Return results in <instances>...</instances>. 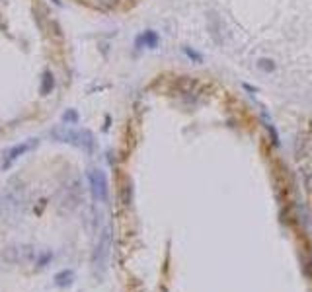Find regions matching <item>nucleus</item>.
<instances>
[{"label":"nucleus","instance_id":"1","mask_svg":"<svg viewBox=\"0 0 312 292\" xmlns=\"http://www.w3.org/2000/svg\"><path fill=\"white\" fill-rule=\"evenodd\" d=\"M88 183H90V191H92L94 201L107 202V199H109V183H107L105 173L101 169H98V167L88 169Z\"/></svg>","mask_w":312,"mask_h":292},{"label":"nucleus","instance_id":"2","mask_svg":"<svg viewBox=\"0 0 312 292\" xmlns=\"http://www.w3.org/2000/svg\"><path fill=\"white\" fill-rule=\"evenodd\" d=\"M199 88L201 84L195 80V78H189V76H179L176 78L174 82V90L177 91V95H181L187 103H195L197 95H199Z\"/></svg>","mask_w":312,"mask_h":292},{"label":"nucleus","instance_id":"3","mask_svg":"<svg viewBox=\"0 0 312 292\" xmlns=\"http://www.w3.org/2000/svg\"><path fill=\"white\" fill-rule=\"evenodd\" d=\"M4 261L8 263H29L31 259H35V249L29 245H8L2 251Z\"/></svg>","mask_w":312,"mask_h":292},{"label":"nucleus","instance_id":"4","mask_svg":"<svg viewBox=\"0 0 312 292\" xmlns=\"http://www.w3.org/2000/svg\"><path fill=\"white\" fill-rule=\"evenodd\" d=\"M49 136H51L53 140H57V142L72 144V146H76V148H78L80 130H76V128H70V127H66V125H57V127H53V128H51Z\"/></svg>","mask_w":312,"mask_h":292},{"label":"nucleus","instance_id":"5","mask_svg":"<svg viewBox=\"0 0 312 292\" xmlns=\"http://www.w3.org/2000/svg\"><path fill=\"white\" fill-rule=\"evenodd\" d=\"M109 247H111V237H109V232L105 230L94 249V255H92V263L96 267H105V261L109 257Z\"/></svg>","mask_w":312,"mask_h":292},{"label":"nucleus","instance_id":"6","mask_svg":"<svg viewBox=\"0 0 312 292\" xmlns=\"http://www.w3.org/2000/svg\"><path fill=\"white\" fill-rule=\"evenodd\" d=\"M207 29H209V35H211V39L216 43V45H222V41H224V37H222V29H224V25H222V19H220V16L216 14V12H207Z\"/></svg>","mask_w":312,"mask_h":292},{"label":"nucleus","instance_id":"7","mask_svg":"<svg viewBox=\"0 0 312 292\" xmlns=\"http://www.w3.org/2000/svg\"><path fill=\"white\" fill-rule=\"evenodd\" d=\"M35 146H37V140H29V142H21V144H16V146L8 148V150L4 152V164H2V167L8 169V167L12 165V162H16L21 154H25L27 150H31V148H35Z\"/></svg>","mask_w":312,"mask_h":292},{"label":"nucleus","instance_id":"8","mask_svg":"<svg viewBox=\"0 0 312 292\" xmlns=\"http://www.w3.org/2000/svg\"><path fill=\"white\" fill-rule=\"evenodd\" d=\"M158 41H160L158 33H156V31H152V29H146V31H142V33L135 39V45H136L138 49H142V47L156 49V47H158Z\"/></svg>","mask_w":312,"mask_h":292},{"label":"nucleus","instance_id":"9","mask_svg":"<svg viewBox=\"0 0 312 292\" xmlns=\"http://www.w3.org/2000/svg\"><path fill=\"white\" fill-rule=\"evenodd\" d=\"M78 148H80V150H84L86 154H94V150H96V138H94V134H92L90 130H86V128H80V140H78Z\"/></svg>","mask_w":312,"mask_h":292},{"label":"nucleus","instance_id":"10","mask_svg":"<svg viewBox=\"0 0 312 292\" xmlns=\"http://www.w3.org/2000/svg\"><path fill=\"white\" fill-rule=\"evenodd\" d=\"M53 282L57 288H68L74 282V271L72 269H62L53 276Z\"/></svg>","mask_w":312,"mask_h":292},{"label":"nucleus","instance_id":"11","mask_svg":"<svg viewBox=\"0 0 312 292\" xmlns=\"http://www.w3.org/2000/svg\"><path fill=\"white\" fill-rule=\"evenodd\" d=\"M53 88H55V76H53V72L45 70V72H43V78H41V86H39L41 95H49V93L53 91Z\"/></svg>","mask_w":312,"mask_h":292},{"label":"nucleus","instance_id":"12","mask_svg":"<svg viewBox=\"0 0 312 292\" xmlns=\"http://www.w3.org/2000/svg\"><path fill=\"white\" fill-rule=\"evenodd\" d=\"M131 199H133V187H131V183H125L121 187V202L131 204Z\"/></svg>","mask_w":312,"mask_h":292},{"label":"nucleus","instance_id":"13","mask_svg":"<svg viewBox=\"0 0 312 292\" xmlns=\"http://www.w3.org/2000/svg\"><path fill=\"white\" fill-rule=\"evenodd\" d=\"M257 68L263 70V72H273L275 70V62L271 58H259L257 60Z\"/></svg>","mask_w":312,"mask_h":292},{"label":"nucleus","instance_id":"14","mask_svg":"<svg viewBox=\"0 0 312 292\" xmlns=\"http://www.w3.org/2000/svg\"><path fill=\"white\" fill-rule=\"evenodd\" d=\"M265 128H267V132L271 134V142H273V146H279V134H277V130H275V127H273V123H271V121H265Z\"/></svg>","mask_w":312,"mask_h":292},{"label":"nucleus","instance_id":"15","mask_svg":"<svg viewBox=\"0 0 312 292\" xmlns=\"http://www.w3.org/2000/svg\"><path fill=\"white\" fill-rule=\"evenodd\" d=\"M183 53H185L191 60H195V62H203V55H201V53H197L195 49H191V47H183Z\"/></svg>","mask_w":312,"mask_h":292},{"label":"nucleus","instance_id":"16","mask_svg":"<svg viewBox=\"0 0 312 292\" xmlns=\"http://www.w3.org/2000/svg\"><path fill=\"white\" fill-rule=\"evenodd\" d=\"M62 121L68 125V123H78V113L74 109H68L64 115H62Z\"/></svg>","mask_w":312,"mask_h":292},{"label":"nucleus","instance_id":"17","mask_svg":"<svg viewBox=\"0 0 312 292\" xmlns=\"http://www.w3.org/2000/svg\"><path fill=\"white\" fill-rule=\"evenodd\" d=\"M51 257H53V253L51 251H47V253H43L35 263H37V267H45V263H49L51 261Z\"/></svg>","mask_w":312,"mask_h":292},{"label":"nucleus","instance_id":"18","mask_svg":"<svg viewBox=\"0 0 312 292\" xmlns=\"http://www.w3.org/2000/svg\"><path fill=\"white\" fill-rule=\"evenodd\" d=\"M98 2H99V4H103L105 8H113V6H117V2H119V0H98Z\"/></svg>","mask_w":312,"mask_h":292}]
</instances>
